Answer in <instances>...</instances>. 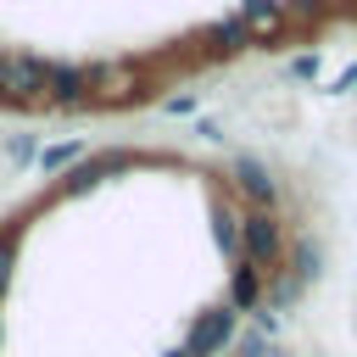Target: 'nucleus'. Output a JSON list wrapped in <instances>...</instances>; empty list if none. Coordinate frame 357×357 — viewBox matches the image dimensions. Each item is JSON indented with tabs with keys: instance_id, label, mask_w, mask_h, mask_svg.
Instances as JSON below:
<instances>
[{
	"instance_id": "1",
	"label": "nucleus",
	"mask_w": 357,
	"mask_h": 357,
	"mask_svg": "<svg viewBox=\"0 0 357 357\" xmlns=\"http://www.w3.org/2000/svg\"><path fill=\"white\" fill-rule=\"evenodd\" d=\"M240 257L262 273H273L284 262V229H279L273 212H245L240 218Z\"/></svg>"
},
{
	"instance_id": "2",
	"label": "nucleus",
	"mask_w": 357,
	"mask_h": 357,
	"mask_svg": "<svg viewBox=\"0 0 357 357\" xmlns=\"http://www.w3.org/2000/svg\"><path fill=\"white\" fill-rule=\"evenodd\" d=\"M0 100H11V106L45 100V61L39 56H0Z\"/></svg>"
},
{
	"instance_id": "3",
	"label": "nucleus",
	"mask_w": 357,
	"mask_h": 357,
	"mask_svg": "<svg viewBox=\"0 0 357 357\" xmlns=\"http://www.w3.org/2000/svg\"><path fill=\"white\" fill-rule=\"evenodd\" d=\"M45 100L50 106H84L89 100V67L78 61H45Z\"/></svg>"
},
{
	"instance_id": "4",
	"label": "nucleus",
	"mask_w": 357,
	"mask_h": 357,
	"mask_svg": "<svg viewBox=\"0 0 357 357\" xmlns=\"http://www.w3.org/2000/svg\"><path fill=\"white\" fill-rule=\"evenodd\" d=\"M229 340H234V312H229V307H206V312L190 324L184 351H190V357H212V351H223Z\"/></svg>"
},
{
	"instance_id": "5",
	"label": "nucleus",
	"mask_w": 357,
	"mask_h": 357,
	"mask_svg": "<svg viewBox=\"0 0 357 357\" xmlns=\"http://www.w3.org/2000/svg\"><path fill=\"white\" fill-rule=\"evenodd\" d=\"M234 184L257 201V212H273V206H279V178L268 173V162H257V156H234Z\"/></svg>"
},
{
	"instance_id": "6",
	"label": "nucleus",
	"mask_w": 357,
	"mask_h": 357,
	"mask_svg": "<svg viewBox=\"0 0 357 357\" xmlns=\"http://www.w3.org/2000/svg\"><path fill=\"white\" fill-rule=\"evenodd\" d=\"M201 50L206 56H240V50H251V28L240 17H223V22L201 28Z\"/></svg>"
},
{
	"instance_id": "7",
	"label": "nucleus",
	"mask_w": 357,
	"mask_h": 357,
	"mask_svg": "<svg viewBox=\"0 0 357 357\" xmlns=\"http://www.w3.org/2000/svg\"><path fill=\"white\" fill-rule=\"evenodd\" d=\"M262 301V268H251L245 257L234 262V273H229V312H240V307H257Z\"/></svg>"
},
{
	"instance_id": "8",
	"label": "nucleus",
	"mask_w": 357,
	"mask_h": 357,
	"mask_svg": "<svg viewBox=\"0 0 357 357\" xmlns=\"http://www.w3.org/2000/svg\"><path fill=\"white\" fill-rule=\"evenodd\" d=\"M284 257H290V273L307 284V279H318V268H324V245L312 240V234H301V240H290L284 245Z\"/></svg>"
},
{
	"instance_id": "9",
	"label": "nucleus",
	"mask_w": 357,
	"mask_h": 357,
	"mask_svg": "<svg viewBox=\"0 0 357 357\" xmlns=\"http://www.w3.org/2000/svg\"><path fill=\"white\" fill-rule=\"evenodd\" d=\"M240 22H245L251 33H279L284 0H240Z\"/></svg>"
},
{
	"instance_id": "10",
	"label": "nucleus",
	"mask_w": 357,
	"mask_h": 357,
	"mask_svg": "<svg viewBox=\"0 0 357 357\" xmlns=\"http://www.w3.org/2000/svg\"><path fill=\"white\" fill-rule=\"evenodd\" d=\"M212 240L223 245V257H240V218L229 206H212Z\"/></svg>"
},
{
	"instance_id": "11",
	"label": "nucleus",
	"mask_w": 357,
	"mask_h": 357,
	"mask_svg": "<svg viewBox=\"0 0 357 357\" xmlns=\"http://www.w3.org/2000/svg\"><path fill=\"white\" fill-rule=\"evenodd\" d=\"M100 178H106V173H100L95 162H78V167H67V178H61L56 190H61V195H89V190H95Z\"/></svg>"
},
{
	"instance_id": "12",
	"label": "nucleus",
	"mask_w": 357,
	"mask_h": 357,
	"mask_svg": "<svg viewBox=\"0 0 357 357\" xmlns=\"http://www.w3.org/2000/svg\"><path fill=\"white\" fill-rule=\"evenodd\" d=\"M296 296H301V279H296V273H279V279L268 284V312H273V307H290Z\"/></svg>"
},
{
	"instance_id": "13",
	"label": "nucleus",
	"mask_w": 357,
	"mask_h": 357,
	"mask_svg": "<svg viewBox=\"0 0 357 357\" xmlns=\"http://www.w3.org/2000/svg\"><path fill=\"white\" fill-rule=\"evenodd\" d=\"M84 156V145L73 139V145H50V151H39V167L45 173H56V167H67V162H78Z\"/></svg>"
},
{
	"instance_id": "14",
	"label": "nucleus",
	"mask_w": 357,
	"mask_h": 357,
	"mask_svg": "<svg viewBox=\"0 0 357 357\" xmlns=\"http://www.w3.org/2000/svg\"><path fill=\"white\" fill-rule=\"evenodd\" d=\"M11 268H17V234H0V296L11 290Z\"/></svg>"
},
{
	"instance_id": "15",
	"label": "nucleus",
	"mask_w": 357,
	"mask_h": 357,
	"mask_svg": "<svg viewBox=\"0 0 357 357\" xmlns=\"http://www.w3.org/2000/svg\"><path fill=\"white\" fill-rule=\"evenodd\" d=\"M290 73H296V78H318V56H296Z\"/></svg>"
},
{
	"instance_id": "16",
	"label": "nucleus",
	"mask_w": 357,
	"mask_h": 357,
	"mask_svg": "<svg viewBox=\"0 0 357 357\" xmlns=\"http://www.w3.org/2000/svg\"><path fill=\"white\" fill-rule=\"evenodd\" d=\"M340 89H357V67H346V73H340Z\"/></svg>"
},
{
	"instance_id": "17",
	"label": "nucleus",
	"mask_w": 357,
	"mask_h": 357,
	"mask_svg": "<svg viewBox=\"0 0 357 357\" xmlns=\"http://www.w3.org/2000/svg\"><path fill=\"white\" fill-rule=\"evenodd\" d=\"M257 357H284V351H273V346H262V351H257Z\"/></svg>"
},
{
	"instance_id": "18",
	"label": "nucleus",
	"mask_w": 357,
	"mask_h": 357,
	"mask_svg": "<svg viewBox=\"0 0 357 357\" xmlns=\"http://www.w3.org/2000/svg\"><path fill=\"white\" fill-rule=\"evenodd\" d=\"M167 357H190V351H184V346H178V351H167Z\"/></svg>"
},
{
	"instance_id": "19",
	"label": "nucleus",
	"mask_w": 357,
	"mask_h": 357,
	"mask_svg": "<svg viewBox=\"0 0 357 357\" xmlns=\"http://www.w3.org/2000/svg\"><path fill=\"white\" fill-rule=\"evenodd\" d=\"M0 335H6V324H0Z\"/></svg>"
}]
</instances>
